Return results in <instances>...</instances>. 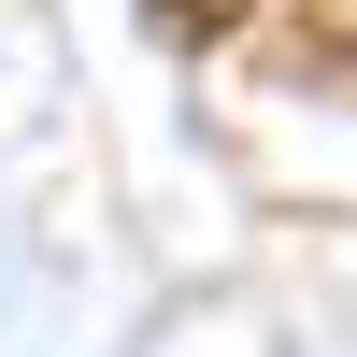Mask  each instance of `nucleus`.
<instances>
[{"label":"nucleus","mask_w":357,"mask_h":357,"mask_svg":"<svg viewBox=\"0 0 357 357\" xmlns=\"http://www.w3.org/2000/svg\"><path fill=\"white\" fill-rule=\"evenodd\" d=\"M257 0H158V29H243Z\"/></svg>","instance_id":"obj_1"},{"label":"nucleus","mask_w":357,"mask_h":357,"mask_svg":"<svg viewBox=\"0 0 357 357\" xmlns=\"http://www.w3.org/2000/svg\"><path fill=\"white\" fill-rule=\"evenodd\" d=\"M314 29H329V43H343V57H357V0H314Z\"/></svg>","instance_id":"obj_2"}]
</instances>
